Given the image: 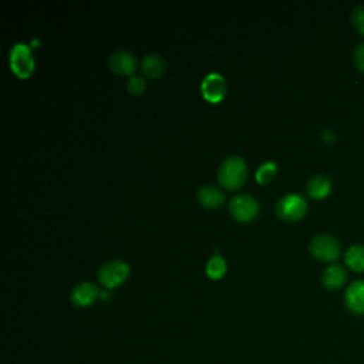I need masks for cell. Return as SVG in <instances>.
Masks as SVG:
<instances>
[{
    "label": "cell",
    "mask_w": 364,
    "mask_h": 364,
    "mask_svg": "<svg viewBox=\"0 0 364 364\" xmlns=\"http://www.w3.org/2000/svg\"><path fill=\"white\" fill-rule=\"evenodd\" d=\"M197 198L205 208H219L225 202L224 191L212 184L202 186L197 193Z\"/></svg>",
    "instance_id": "obj_12"
},
{
    "label": "cell",
    "mask_w": 364,
    "mask_h": 364,
    "mask_svg": "<svg viewBox=\"0 0 364 364\" xmlns=\"http://www.w3.org/2000/svg\"><path fill=\"white\" fill-rule=\"evenodd\" d=\"M128 275H130V265L120 257L106 260L104 263L100 265L97 270L99 282L107 289L120 286L128 278Z\"/></svg>",
    "instance_id": "obj_2"
},
{
    "label": "cell",
    "mask_w": 364,
    "mask_h": 364,
    "mask_svg": "<svg viewBox=\"0 0 364 364\" xmlns=\"http://www.w3.org/2000/svg\"><path fill=\"white\" fill-rule=\"evenodd\" d=\"M346 265L354 272H364V245H351L344 255Z\"/></svg>",
    "instance_id": "obj_15"
},
{
    "label": "cell",
    "mask_w": 364,
    "mask_h": 364,
    "mask_svg": "<svg viewBox=\"0 0 364 364\" xmlns=\"http://www.w3.org/2000/svg\"><path fill=\"white\" fill-rule=\"evenodd\" d=\"M201 93L211 103L221 102L226 95L225 77L219 73L207 74L201 81Z\"/></svg>",
    "instance_id": "obj_7"
},
{
    "label": "cell",
    "mask_w": 364,
    "mask_h": 364,
    "mask_svg": "<svg viewBox=\"0 0 364 364\" xmlns=\"http://www.w3.org/2000/svg\"><path fill=\"white\" fill-rule=\"evenodd\" d=\"M248 175L246 161L241 155H229L219 164L217 176L221 186L228 190H238L243 186Z\"/></svg>",
    "instance_id": "obj_1"
},
{
    "label": "cell",
    "mask_w": 364,
    "mask_h": 364,
    "mask_svg": "<svg viewBox=\"0 0 364 364\" xmlns=\"http://www.w3.org/2000/svg\"><path fill=\"white\" fill-rule=\"evenodd\" d=\"M9 63L13 73L19 77H29L35 70V57L26 43H15L9 51Z\"/></svg>",
    "instance_id": "obj_6"
},
{
    "label": "cell",
    "mask_w": 364,
    "mask_h": 364,
    "mask_svg": "<svg viewBox=\"0 0 364 364\" xmlns=\"http://www.w3.org/2000/svg\"><path fill=\"white\" fill-rule=\"evenodd\" d=\"M229 212L231 215L239 222H249L256 218L259 214V202L257 200L246 193L235 194L231 197L229 202Z\"/></svg>",
    "instance_id": "obj_5"
},
{
    "label": "cell",
    "mask_w": 364,
    "mask_h": 364,
    "mask_svg": "<svg viewBox=\"0 0 364 364\" xmlns=\"http://www.w3.org/2000/svg\"><path fill=\"white\" fill-rule=\"evenodd\" d=\"M347 282V270L339 263L327 266L322 273V284L329 291H337Z\"/></svg>",
    "instance_id": "obj_10"
},
{
    "label": "cell",
    "mask_w": 364,
    "mask_h": 364,
    "mask_svg": "<svg viewBox=\"0 0 364 364\" xmlns=\"http://www.w3.org/2000/svg\"><path fill=\"white\" fill-rule=\"evenodd\" d=\"M346 306L356 315H364V281L353 282L344 295Z\"/></svg>",
    "instance_id": "obj_11"
},
{
    "label": "cell",
    "mask_w": 364,
    "mask_h": 364,
    "mask_svg": "<svg viewBox=\"0 0 364 364\" xmlns=\"http://www.w3.org/2000/svg\"><path fill=\"white\" fill-rule=\"evenodd\" d=\"M165 66L166 64H165L164 57L157 54V53L145 54L142 61H141V70L150 78L159 77L165 71Z\"/></svg>",
    "instance_id": "obj_14"
},
{
    "label": "cell",
    "mask_w": 364,
    "mask_h": 364,
    "mask_svg": "<svg viewBox=\"0 0 364 364\" xmlns=\"http://www.w3.org/2000/svg\"><path fill=\"white\" fill-rule=\"evenodd\" d=\"M353 60H354L356 67H357L361 73H364V42L356 46L354 54H353Z\"/></svg>",
    "instance_id": "obj_20"
},
{
    "label": "cell",
    "mask_w": 364,
    "mask_h": 364,
    "mask_svg": "<svg viewBox=\"0 0 364 364\" xmlns=\"http://www.w3.org/2000/svg\"><path fill=\"white\" fill-rule=\"evenodd\" d=\"M350 22L353 25V28L356 29V32L361 36H364V5L356 6L351 11L350 15Z\"/></svg>",
    "instance_id": "obj_19"
},
{
    "label": "cell",
    "mask_w": 364,
    "mask_h": 364,
    "mask_svg": "<svg viewBox=\"0 0 364 364\" xmlns=\"http://www.w3.org/2000/svg\"><path fill=\"white\" fill-rule=\"evenodd\" d=\"M100 296V288L93 282H80L73 286L70 292V302L77 308L93 305Z\"/></svg>",
    "instance_id": "obj_8"
},
{
    "label": "cell",
    "mask_w": 364,
    "mask_h": 364,
    "mask_svg": "<svg viewBox=\"0 0 364 364\" xmlns=\"http://www.w3.org/2000/svg\"><path fill=\"white\" fill-rule=\"evenodd\" d=\"M277 215L288 222L299 221L308 212V202L306 200L295 193H289L281 197L275 205Z\"/></svg>",
    "instance_id": "obj_3"
},
{
    "label": "cell",
    "mask_w": 364,
    "mask_h": 364,
    "mask_svg": "<svg viewBox=\"0 0 364 364\" xmlns=\"http://www.w3.org/2000/svg\"><path fill=\"white\" fill-rule=\"evenodd\" d=\"M127 90L130 91L131 95L134 96H138V95H142L145 88H147V81L144 80L142 75L140 74H133L130 75V78L127 80V84H126Z\"/></svg>",
    "instance_id": "obj_18"
},
{
    "label": "cell",
    "mask_w": 364,
    "mask_h": 364,
    "mask_svg": "<svg viewBox=\"0 0 364 364\" xmlns=\"http://www.w3.org/2000/svg\"><path fill=\"white\" fill-rule=\"evenodd\" d=\"M277 171H278V164L275 161H265L257 166L255 176L259 184H269V182L275 178Z\"/></svg>",
    "instance_id": "obj_17"
},
{
    "label": "cell",
    "mask_w": 364,
    "mask_h": 364,
    "mask_svg": "<svg viewBox=\"0 0 364 364\" xmlns=\"http://www.w3.org/2000/svg\"><path fill=\"white\" fill-rule=\"evenodd\" d=\"M226 269H228V265H226L225 257L218 253H215L212 257H210V260L207 262V266H205L207 275L211 279H221L226 273Z\"/></svg>",
    "instance_id": "obj_16"
},
{
    "label": "cell",
    "mask_w": 364,
    "mask_h": 364,
    "mask_svg": "<svg viewBox=\"0 0 364 364\" xmlns=\"http://www.w3.org/2000/svg\"><path fill=\"white\" fill-rule=\"evenodd\" d=\"M310 253L323 262H333L340 256V242L330 233H319L312 238L309 243Z\"/></svg>",
    "instance_id": "obj_4"
},
{
    "label": "cell",
    "mask_w": 364,
    "mask_h": 364,
    "mask_svg": "<svg viewBox=\"0 0 364 364\" xmlns=\"http://www.w3.org/2000/svg\"><path fill=\"white\" fill-rule=\"evenodd\" d=\"M137 64V56L127 49H119L110 56V67L120 75H133Z\"/></svg>",
    "instance_id": "obj_9"
},
{
    "label": "cell",
    "mask_w": 364,
    "mask_h": 364,
    "mask_svg": "<svg viewBox=\"0 0 364 364\" xmlns=\"http://www.w3.org/2000/svg\"><path fill=\"white\" fill-rule=\"evenodd\" d=\"M306 191L315 200L326 198L332 191V179L324 174H316L308 181Z\"/></svg>",
    "instance_id": "obj_13"
}]
</instances>
